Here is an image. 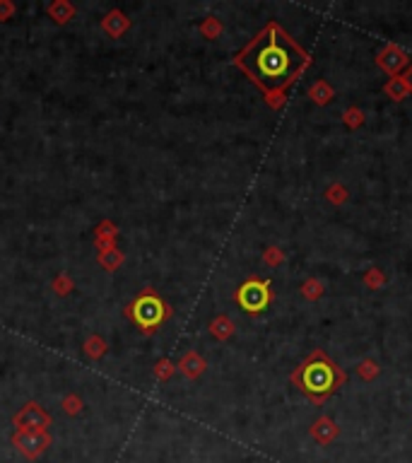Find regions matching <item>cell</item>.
Returning a JSON list of instances; mask_svg holds the SVG:
<instances>
[{
  "label": "cell",
  "mask_w": 412,
  "mask_h": 463,
  "mask_svg": "<svg viewBox=\"0 0 412 463\" xmlns=\"http://www.w3.org/2000/svg\"><path fill=\"white\" fill-rule=\"evenodd\" d=\"M384 95L389 97L391 101H395V104H400V101L408 99V97H410V90H408V85H405L403 75L389 77V80L384 82Z\"/></svg>",
  "instance_id": "10"
},
{
  "label": "cell",
  "mask_w": 412,
  "mask_h": 463,
  "mask_svg": "<svg viewBox=\"0 0 412 463\" xmlns=\"http://www.w3.org/2000/svg\"><path fill=\"white\" fill-rule=\"evenodd\" d=\"M171 372H174V364H171L169 359H161V362L155 367V377L161 379V382H164V379H169Z\"/></svg>",
  "instance_id": "26"
},
{
  "label": "cell",
  "mask_w": 412,
  "mask_h": 463,
  "mask_svg": "<svg viewBox=\"0 0 412 463\" xmlns=\"http://www.w3.org/2000/svg\"><path fill=\"white\" fill-rule=\"evenodd\" d=\"M287 261V256H284V251L279 246H268L266 251H263V263L271 268H277L282 266V263Z\"/></svg>",
  "instance_id": "20"
},
{
  "label": "cell",
  "mask_w": 412,
  "mask_h": 463,
  "mask_svg": "<svg viewBox=\"0 0 412 463\" xmlns=\"http://www.w3.org/2000/svg\"><path fill=\"white\" fill-rule=\"evenodd\" d=\"M99 263L106 268V270H116V268L124 263V253L119 251V248H111V251H104L99 256Z\"/></svg>",
  "instance_id": "21"
},
{
  "label": "cell",
  "mask_w": 412,
  "mask_h": 463,
  "mask_svg": "<svg viewBox=\"0 0 412 463\" xmlns=\"http://www.w3.org/2000/svg\"><path fill=\"white\" fill-rule=\"evenodd\" d=\"M210 333L217 340H229L234 335V321L227 314H219L210 321Z\"/></svg>",
  "instance_id": "12"
},
{
  "label": "cell",
  "mask_w": 412,
  "mask_h": 463,
  "mask_svg": "<svg viewBox=\"0 0 412 463\" xmlns=\"http://www.w3.org/2000/svg\"><path fill=\"white\" fill-rule=\"evenodd\" d=\"M12 444L17 446L19 454H24L27 459H39V456L51 446V435H48L46 430L43 432H14Z\"/></svg>",
  "instance_id": "7"
},
{
  "label": "cell",
  "mask_w": 412,
  "mask_h": 463,
  "mask_svg": "<svg viewBox=\"0 0 412 463\" xmlns=\"http://www.w3.org/2000/svg\"><path fill=\"white\" fill-rule=\"evenodd\" d=\"M311 63V53L275 19L234 56V66L263 92V99L273 111L284 109L287 90L302 80Z\"/></svg>",
  "instance_id": "1"
},
{
  "label": "cell",
  "mask_w": 412,
  "mask_h": 463,
  "mask_svg": "<svg viewBox=\"0 0 412 463\" xmlns=\"http://www.w3.org/2000/svg\"><path fill=\"white\" fill-rule=\"evenodd\" d=\"M275 295H273V282L263 280V277L251 275L248 280H244L242 285L234 292V302L242 306L246 314L256 316L261 311H266L268 306L273 304Z\"/></svg>",
  "instance_id": "4"
},
{
  "label": "cell",
  "mask_w": 412,
  "mask_h": 463,
  "mask_svg": "<svg viewBox=\"0 0 412 463\" xmlns=\"http://www.w3.org/2000/svg\"><path fill=\"white\" fill-rule=\"evenodd\" d=\"M200 32H203L205 39H217L219 34H222V22H219L217 17L203 19V24H200Z\"/></svg>",
  "instance_id": "22"
},
{
  "label": "cell",
  "mask_w": 412,
  "mask_h": 463,
  "mask_svg": "<svg viewBox=\"0 0 412 463\" xmlns=\"http://www.w3.org/2000/svg\"><path fill=\"white\" fill-rule=\"evenodd\" d=\"M403 80H405V85H408L410 97H412V63H410L408 68H405V72H403Z\"/></svg>",
  "instance_id": "29"
},
{
  "label": "cell",
  "mask_w": 412,
  "mask_h": 463,
  "mask_svg": "<svg viewBox=\"0 0 412 463\" xmlns=\"http://www.w3.org/2000/svg\"><path fill=\"white\" fill-rule=\"evenodd\" d=\"M104 29H106V34H111V37H121V34L128 29V19H126V14L121 12V10H111L109 14L104 17Z\"/></svg>",
  "instance_id": "13"
},
{
  "label": "cell",
  "mask_w": 412,
  "mask_h": 463,
  "mask_svg": "<svg viewBox=\"0 0 412 463\" xmlns=\"http://www.w3.org/2000/svg\"><path fill=\"white\" fill-rule=\"evenodd\" d=\"M116 227L111 225V222H101L99 227H97V239H106V242H116Z\"/></svg>",
  "instance_id": "24"
},
{
  "label": "cell",
  "mask_w": 412,
  "mask_h": 463,
  "mask_svg": "<svg viewBox=\"0 0 412 463\" xmlns=\"http://www.w3.org/2000/svg\"><path fill=\"white\" fill-rule=\"evenodd\" d=\"M85 350H87V355H90V357H101V355L106 353V343L101 338H90L85 343Z\"/></svg>",
  "instance_id": "23"
},
{
  "label": "cell",
  "mask_w": 412,
  "mask_h": 463,
  "mask_svg": "<svg viewBox=\"0 0 412 463\" xmlns=\"http://www.w3.org/2000/svg\"><path fill=\"white\" fill-rule=\"evenodd\" d=\"M128 316L142 333H155L171 316V306L152 290H145L142 295H137L135 299L130 302Z\"/></svg>",
  "instance_id": "3"
},
{
  "label": "cell",
  "mask_w": 412,
  "mask_h": 463,
  "mask_svg": "<svg viewBox=\"0 0 412 463\" xmlns=\"http://www.w3.org/2000/svg\"><path fill=\"white\" fill-rule=\"evenodd\" d=\"M63 408H66L68 415H77V413L82 411V401L77 396H66V401H63Z\"/></svg>",
  "instance_id": "25"
},
{
  "label": "cell",
  "mask_w": 412,
  "mask_h": 463,
  "mask_svg": "<svg viewBox=\"0 0 412 463\" xmlns=\"http://www.w3.org/2000/svg\"><path fill=\"white\" fill-rule=\"evenodd\" d=\"M205 367H208V362H205L203 357H200L198 353H186L184 359L179 362V369L186 374L188 379H198L200 374L205 372Z\"/></svg>",
  "instance_id": "11"
},
{
  "label": "cell",
  "mask_w": 412,
  "mask_h": 463,
  "mask_svg": "<svg viewBox=\"0 0 412 463\" xmlns=\"http://www.w3.org/2000/svg\"><path fill=\"white\" fill-rule=\"evenodd\" d=\"M326 201L331 203V206H335V208H340V206H345L347 201H350V191H347V186L345 184H340V181H333L331 186L326 188Z\"/></svg>",
  "instance_id": "17"
},
{
  "label": "cell",
  "mask_w": 412,
  "mask_h": 463,
  "mask_svg": "<svg viewBox=\"0 0 412 463\" xmlns=\"http://www.w3.org/2000/svg\"><path fill=\"white\" fill-rule=\"evenodd\" d=\"M289 384L299 393L308 398L311 406H323L335 391H340L347 384V372L326 353L323 348H316L292 369Z\"/></svg>",
  "instance_id": "2"
},
{
  "label": "cell",
  "mask_w": 412,
  "mask_h": 463,
  "mask_svg": "<svg viewBox=\"0 0 412 463\" xmlns=\"http://www.w3.org/2000/svg\"><path fill=\"white\" fill-rule=\"evenodd\" d=\"M48 14L53 17V22L58 24H66L72 19V14H75V8H72L70 3H66V0H56V3L48 5Z\"/></svg>",
  "instance_id": "18"
},
{
  "label": "cell",
  "mask_w": 412,
  "mask_h": 463,
  "mask_svg": "<svg viewBox=\"0 0 412 463\" xmlns=\"http://www.w3.org/2000/svg\"><path fill=\"white\" fill-rule=\"evenodd\" d=\"M340 119H342V124H345V128H350V130H357L366 124V114L360 109V106H347V109L342 111Z\"/></svg>",
  "instance_id": "19"
},
{
  "label": "cell",
  "mask_w": 412,
  "mask_h": 463,
  "mask_svg": "<svg viewBox=\"0 0 412 463\" xmlns=\"http://www.w3.org/2000/svg\"><path fill=\"white\" fill-rule=\"evenodd\" d=\"M53 290H56L58 295H68V292L72 290V282H70V277H68V275H61L56 282H53Z\"/></svg>",
  "instance_id": "27"
},
{
  "label": "cell",
  "mask_w": 412,
  "mask_h": 463,
  "mask_svg": "<svg viewBox=\"0 0 412 463\" xmlns=\"http://www.w3.org/2000/svg\"><path fill=\"white\" fill-rule=\"evenodd\" d=\"M374 63L389 77H395V75H403L405 68H408L410 63H412V58H410V53L405 51L403 46H398V43H393V41H389L384 48H381L379 53H376Z\"/></svg>",
  "instance_id": "5"
},
{
  "label": "cell",
  "mask_w": 412,
  "mask_h": 463,
  "mask_svg": "<svg viewBox=\"0 0 412 463\" xmlns=\"http://www.w3.org/2000/svg\"><path fill=\"white\" fill-rule=\"evenodd\" d=\"M12 12H14V5L8 3V0H0V19H8Z\"/></svg>",
  "instance_id": "28"
},
{
  "label": "cell",
  "mask_w": 412,
  "mask_h": 463,
  "mask_svg": "<svg viewBox=\"0 0 412 463\" xmlns=\"http://www.w3.org/2000/svg\"><path fill=\"white\" fill-rule=\"evenodd\" d=\"M306 95L316 106H328L333 99H335V90H333V85L328 80H316L311 87H308Z\"/></svg>",
  "instance_id": "9"
},
{
  "label": "cell",
  "mask_w": 412,
  "mask_h": 463,
  "mask_svg": "<svg viewBox=\"0 0 412 463\" xmlns=\"http://www.w3.org/2000/svg\"><path fill=\"white\" fill-rule=\"evenodd\" d=\"M362 282H364V287L366 290H384L386 285H389V277H386V273H384V268H379V266H371V268H366L364 270V275H362Z\"/></svg>",
  "instance_id": "14"
},
{
  "label": "cell",
  "mask_w": 412,
  "mask_h": 463,
  "mask_svg": "<svg viewBox=\"0 0 412 463\" xmlns=\"http://www.w3.org/2000/svg\"><path fill=\"white\" fill-rule=\"evenodd\" d=\"M308 437H311L316 444L331 446L333 442L340 437V425H337L331 415H318L316 420L308 425Z\"/></svg>",
  "instance_id": "8"
},
{
  "label": "cell",
  "mask_w": 412,
  "mask_h": 463,
  "mask_svg": "<svg viewBox=\"0 0 412 463\" xmlns=\"http://www.w3.org/2000/svg\"><path fill=\"white\" fill-rule=\"evenodd\" d=\"M299 292H302V297L306 302H318L326 295V285H323V280H318V277H306V280L299 285Z\"/></svg>",
  "instance_id": "15"
},
{
  "label": "cell",
  "mask_w": 412,
  "mask_h": 463,
  "mask_svg": "<svg viewBox=\"0 0 412 463\" xmlns=\"http://www.w3.org/2000/svg\"><path fill=\"white\" fill-rule=\"evenodd\" d=\"M357 377H360L362 382H366V384L376 382V379L381 377V364L376 362L374 357L360 359V364H357Z\"/></svg>",
  "instance_id": "16"
},
{
  "label": "cell",
  "mask_w": 412,
  "mask_h": 463,
  "mask_svg": "<svg viewBox=\"0 0 412 463\" xmlns=\"http://www.w3.org/2000/svg\"><path fill=\"white\" fill-rule=\"evenodd\" d=\"M12 422L14 427H17V432H43L51 425V415H48L39 403H27V406L14 415Z\"/></svg>",
  "instance_id": "6"
}]
</instances>
